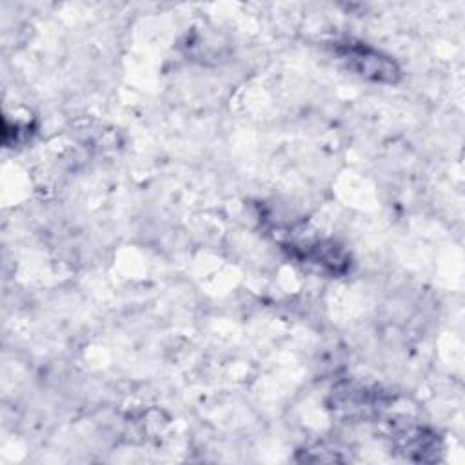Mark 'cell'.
Wrapping results in <instances>:
<instances>
[{
  "label": "cell",
  "mask_w": 465,
  "mask_h": 465,
  "mask_svg": "<svg viewBox=\"0 0 465 465\" xmlns=\"http://www.w3.org/2000/svg\"><path fill=\"white\" fill-rule=\"evenodd\" d=\"M336 53L347 64V67L360 76L387 84H394L400 78L398 65L389 56L378 53L369 45L358 42H345L336 45Z\"/></svg>",
  "instance_id": "1"
},
{
  "label": "cell",
  "mask_w": 465,
  "mask_h": 465,
  "mask_svg": "<svg viewBox=\"0 0 465 465\" xmlns=\"http://www.w3.org/2000/svg\"><path fill=\"white\" fill-rule=\"evenodd\" d=\"M394 445L411 461H436L441 454L438 434L423 427H405L394 432Z\"/></svg>",
  "instance_id": "2"
}]
</instances>
